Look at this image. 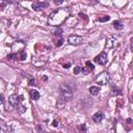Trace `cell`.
<instances>
[{
    "mask_svg": "<svg viewBox=\"0 0 133 133\" xmlns=\"http://www.w3.org/2000/svg\"><path fill=\"white\" fill-rule=\"evenodd\" d=\"M68 16H69V11L68 10L58 9L50 15L49 20H48V23L50 25H53V26H58L59 24H61L67 19Z\"/></svg>",
    "mask_w": 133,
    "mask_h": 133,
    "instance_id": "obj_1",
    "label": "cell"
},
{
    "mask_svg": "<svg viewBox=\"0 0 133 133\" xmlns=\"http://www.w3.org/2000/svg\"><path fill=\"white\" fill-rule=\"evenodd\" d=\"M74 85H72L71 83H61L59 86V99L65 101L66 103L72 100L74 96Z\"/></svg>",
    "mask_w": 133,
    "mask_h": 133,
    "instance_id": "obj_2",
    "label": "cell"
},
{
    "mask_svg": "<svg viewBox=\"0 0 133 133\" xmlns=\"http://www.w3.org/2000/svg\"><path fill=\"white\" fill-rule=\"evenodd\" d=\"M109 80H110V76H109V74L107 72L100 73L96 78V82L99 85H106L107 83L109 82Z\"/></svg>",
    "mask_w": 133,
    "mask_h": 133,
    "instance_id": "obj_3",
    "label": "cell"
},
{
    "mask_svg": "<svg viewBox=\"0 0 133 133\" xmlns=\"http://www.w3.org/2000/svg\"><path fill=\"white\" fill-rule=\"evenodd\" d=\"M20 99H22V96H18L16 94H13L9 98V104L11 105V107H16L19 106Z\"/></svg>",
    "mask_w": 133,
    "mask_h": 133,
    "instance_id": "obj_4",
    "label": "cell"
},
{
    "mask_svg": "<svg viewBox=\"0 0 133 133\" xmlns=\"http://www.w3.org/2000/svg\"><path fill=\"white\" fill-rule=\"evenodd\" d=\"M107 60H108V57H107V54L105 53V52L100 53L99 55H97V56L95 57V61L97 62V64L102 65V66L106 64Z\"/></svg>",
    "mask_w": 133,
    "mask_h": 133,
    "instance_id": "obj_5",
    "label": "cell"
},
{
    "mask_svg": "<svg viewBox=\"0 0 133 133\" xmlns=\"http://www.w3.org/2000/svg\"><path fill=\"white\" fill-rule=\"evenodd\" d=\"M68 42H69V43L71 44V45L78 46V45H80L82 42H83V39H82L81 37H79V36H70Z\"/></svg>",
    "mask_w": 133,
    "mask_h": 133,
    "instance_id": "obj_6",
    "label": "cell"
},
{
    "mask_svg": "<svg viewBox=\"0 0 133 133\" xmlns=\"http://www.w3.org/2000/svg\"><path fill=\"white\" fill-rule=\"evenodd\" d=\"M49 6V2H47V1H44V2H34V3H32V9L34 10V11H37V12H39V11H42L44 8H48Z\"/></svg>",
    "mask_w": 133,
    "mask_h": 133,
    "instance_id": "obj_7",
    "label": "cell"
},
{
    "mask_svg": "<svg viewBox=\"0 0 133 133\" xmlns=\"http://www.w3.org/2000/svg\"><path fill=\"white\" fill-rule=\"evenodd\" d=\"M85 65H86V67H84L83 69H81V72L84 74V75L88 74L89 72H92V71H94V70H95V66L92 64V61L87 60V61L85 62Z\"/></svg>",
    "mask_w": 133,
    "mask_h": 133,
    "instance_id": "obj_8",
    "label": "cell"
},
{
    "mask_svg": "<svg viewBox=\"0 0 133 133\" xmlns=\"http://www.w3.org/2000/svg\"><path fill=\"white\" fill-rule=\"evenodd\" d=\"M103 118H104V113L101 112V111H98V112H96V113L94 114V116H93L94 122L97 123V124L101 123V122L103 121Z\"/></svg>",
    "mask_w": 133,
    "mask_h": 133,
    "instance_id": "obj_9",
    "label": "cell"
},
{
    "mask_svg": "<svg viewBox=\"0 0 133 133\" xmlns=\"http://www.w3.org/2000/svg\"><path fill=\"white\" fill-rule=\"evenodd\" d=\"M30 97H31V99H32L33 101H37V100L40 99L41 95H40V93L38 92L37 89H31V90H30Z\"/></svg>",
    "mask_w": 133,
    "mask_h": 133,
    "instance_id": "obj_10",
    "label": "cell"
},
{
    "mask_svg": "<svg viewBox=\"0 0 133 133\" xmlns=\"http://www.w3.org/2000/svg\"><path fill=\"white\" fill-rule=\"evenodd\" d=\"M88 92H89L90 95L97 96L98 94H99V92H100V88L98 87V86H90V87L88 88Z\"/></svg>",
    "mask_w": 133,
    "mask_h": 133,
    "instance_id": "obj_11",
    "label": "cell"
},
{
    "mask_svg": "<svg viewBox=\"0 0 133 133\" xmlns=\"http://www.w3.org/2000/svg\"><path fill=\"white\" fill-rule=\"evenodd\" d=\"M0 133H11V128L5 124H0Z\"/></svg>",
    "mask_w": 133,
    "mask_h": 133,
    "instance_id": "obj_12",
    "label": "cell"
},
{
    "mask_svg": "<svg viewBox=\"0 0 133 133\" xmlns=\"http://www.w3.org/2000/svg\"><path fill=\"white\" fill-rule=\"evenodd\" d=\"M112 25L116 30H122L124 28V25H123V23L121 22V21H114V22L112 23Z\"/></svg>",
    "mask_w": 133,
    "mask_h": 133,
    "instance_id": "obj_13",
    "label": "cell"
},
{
    "mask_svg": "<svg viewBox=\"0 0 133 133\" xmlns=\"http://www.w3.org/2000/svg\"><path fill=\"white\" fill-rule=\"evenodd\" d=\"M84 99H85V100L83 101V102H84V103H83V105H85V103H87V104H86V107H89L90 105H93V100L90 99V98H88V97H85Z\"/></svg>",
    "mask_w": 133,
    "mask_h": 133,
    "instance_id": "obj_14",
    "label": "cell"
},
{
    "mask_svg": "<svg viewBox=\"0 0 133 133\" xmlns=\"http://www.w3.org/2000/svg\"><path fill=\"white\" fill-rule=\"evenodd\" d=\"M56 105H57V107H58L59 109H62V108L65 107L66 102H65V101H62L61 99H58V100H57V103H56Z\"/></svg>",
    "mask_w": 133,
    "mask_h": 133,
    "instance_id": "obj_15",
    "label": "cell"
},
{
    "mask_svg": "<svg viewBox=\"0 0 133 133\" xmlns=\"http://www.w3.org/2000/svg\"><path fill=\"white\" fill-rule=\"evenodd\" d=\"M61 34H62V29L60 28V27H58V28H56V29L54 30V36L61 37Z\"/></svg>",
    "mask_w": 133,
    "mask_h": 133,
    "instance_id": "obj_16",
    "label": "cell"
},
{
    "mask_svg": "<svg viewBox=\"0 0 133 133\" xmlns=\"http://www.w3.org/2000/svg\"><path fill=\"white\" fill-rule=\"evenodd\" d=\"M79 130H80L81 133H85L86 130H87V128H86V126L83 124V125H80V126H79Z\"/></svg>",
    "mask_w": 133,
    "mask_h": 133,
    "instance_id": "obj_17",
    "label": "cell"
},
{
    "mask_svg": "<svg viewBox=\"0 0 133 133\" xmlns=\"http://www.w3.org/2000/svg\"><path fill=\"white\" fill-rule=\"evenodd\" d=\"M81 67L80 66H77V67H75V69H74V74L75 75H77V74H79L80 72H81Z\"/></svg>",
    "mask_w": 133,
    "mask_h": 133,
    "instance_id": "obj_18",
    "label": "cell"
},
{
    "mask_svg": "<svg viewBox=\"0 0 133 133\" xmlns=\"http://www.w3.org/2000/svg\"><path fill=\"white\" fill-rule=\"evenodd\" d=\"M18 110H19L20 113H24L25 111H26V107H25V106H22V105H20L19 108H18Z\"/></svg>",
    "mask_w": 133,
    "mask_h": 133,
    "instance_id": "obj_19",
    "label": "cell"
},
{
    "mask_svg": "<svg viewBox=\"0 0 133 133\" xmlns=\"http://www.w3.org/2000/svg\"><path fill=\"white\" fill-rule=\"evenodd\" d=\"M109 19H110L109 16H105L104 18H100L99 20H100V22H106V21H109Z\"/></svg>",
    "mask_w": 133,
    "mask_h": 133,
    "instance_id": "obj_20",
    "label": "cell"
},
{
    "mask_svg": "<svg viewBox=\"0 0 133 133\" xmlns=\"http://www.w3.org/2000/svg\"><path fill=\"white\" fill-rule=\"evenodd\" d=\"M62 44H64V40H62V39H59V40L56 42V47H60V46H62Z\"/></svg>",
    "mask_w": 133,
    "mask_h": 133,
    "instance_id": "obj_21",
    "label": "cell"
},
{
    "mask_svg": "<svg viewBox=\"0 0 133 133\" xmlns=\"http://www.w3.org/2000/svg\"><path fill=\"white\" fill-rule=\"evenodd\" d=\"M8 58H9V59H15V58H17V54L12 53V54L8 55Z\"/></svg>",
    "mask_w": 133,
    "mask_h": 133,
    "instance_id": "obj_22",
    "label": "cell"
},
{
    "mask_svg": "<svg viewBox=\"0 0 133 133\" xmlns=\"http://www.w3.org/2000/svg\"><path fill=\"white\" fill-rule=\"evenodd\" d=\"M21 59H22V60H24L25 58H26V52L25 51H22V52H21V57H20Z\"/></svg>",
    "mask_w": 133,
    "mask_h": 133,
    "instance_id": "obj_23",
    "label": "cell"
},
{
    "mask_svg": "<svg viewBox=\"0 0 133 133\" xmlns=\"http://www.w3.org/2000/svg\"><path fill=\"white\" fill-rule=\"evenodd\" d=\"M113 95H121V90L118 88H114L113 87Z\"/></svg>",
    "mask_w": 133,
    "mask_h": 133,
    "instance_id": "obj_24",
    "label": "cell"
},
{
    "mask_svg": "<svg viewBox=\"0 0 133 133\" xmlns=\"http://www.w3.org/2000/svg\"><path fill=\"white\" fill-rule=\"evenodd\" d=\"M28 84H29V85H36V79H34V78L30 79L29 82H28Z\"/></svg>",
    "mask_w": 133,
    "mask_h": 133,
    "instance_id": "obj_25",
    "label": "cell"
},
{
    "mask_svg": "<svg viewBox=\"0 0 133 133\" xmlns=\"http://www.w3.org/2000/svg\"><path fill=\"white\" fill-rule=\"evenodd\" d=\"M4 104V97L3 95H0V105H3Z\"/></svg>",
    "mask_w": 133,
    "mask_h": 133,
    "instance_id": "obj_26",
    "label": "cell"
},
{
    "mask_svg": "<svg viewBox=\"0 0 133 133\" xmlns=\"http://www.w3.org/2000/svg\"><path fill=\"white\" fill-rule=\"evenodd\" d=\"M79 16H80L81 18H84L85 20H87V16H86V15H83V14H79Z\"/></svg>",
    "mask_w": 133,
    "mask_h": 133,
    "instance_id": "obj_27",
    "label": "cell"
},
{
    "mask_svg": "<svg viewBox=\"0 0 133 133\" xmlns=\"http://www.w3.org/2000/svg\"><path fill=\"white\" fill-rule=\"evenodd\" d=\"M70 67H71V64H66V65H64V68L65 69H69Z\"/></svg>",
    "mask_w": 133,
    "mask_h": 133,
    "instance_id": "obj_28",
    "label": "cell"
},
{
    "mask_svg": "<svg viewBox=\"0 0 133 133\" xmlns=\"http://www.w3.org/2000/svg\"><path fill=\"white\" fill-rule=\"evenodd\" d=\"M57 124H58V122H57V121H56V120H55V121H54V122H53V124H52V125H53V126H54V127H57Z\"/></svg>",
    "mask_w": 133,
    "mask_h": 133,
    "instance_id": "obj_29",
    "label": "cell"
},
{
    "mask_svg": "<svg viewBox=\"0 0 133 133\" xmlns=\"http://www.w3.org/2000/svg\"><path fill=\"white\" fill-rule=\"evenodd\" d=\"M5 4H6V2H3V3H1V6H0V10H3V8L5 6Z\"/></svg>",
    "mask_w": 133,
    "mask_h": 133,
    "instance_id": "obj_30",
    "label": "cell"
},
{
    "mask_svg": "<svg viewBox=\"0 0 133 133\" xmlns=\"http://www.w3.org/2000/svg\"><path fill=\"white\" fill-rule=\"evenodd\" d=\"M64 1H55V4H61Z\"/></svg>",
    "mask_w": 133,
    "mask_h": 133,
    "instance_id": "obj_31",
    "label": "cell"
},
{
    "mask_svg": "<svg viewBox=\"0 0 133 133\" xmlns=\"http://www.w3.org/2000/svg\"><path fill=\"white\" fill-rule=\"evenodd\" d=\"M43 80H44V81H47V77H46V76L43 77Z\"/></svg>",
    "mask_w": 133,
    "mask_h": 133,
    "instance_id": "obj_32",
    "label": "cell"
}]
</instances>
